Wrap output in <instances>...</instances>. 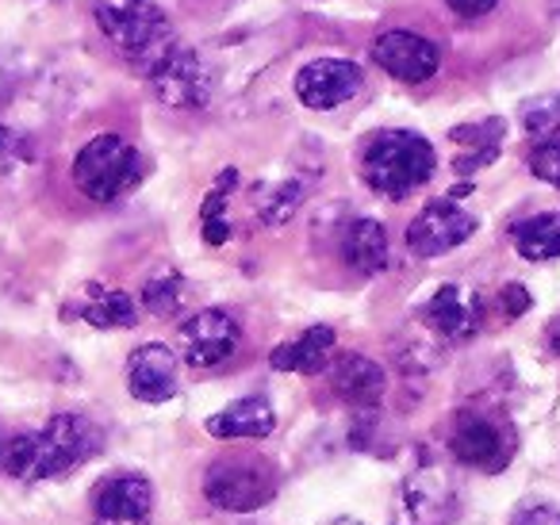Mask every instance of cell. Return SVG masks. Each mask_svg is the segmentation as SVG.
I'll return each mask as SVG.
<instances>
[{
	"mask_svg": "<svg viewBox=\"0 0 560 525\" xmlns=\"http://www.w3.org/2000/svg\"><path fill=\"white\" fill-rule=\"evenodd\" d=\"M104 445V433L85 415H55L43 430L20 433L0 448V468L16 479H58L93 460Z\"/></svg>",
	"mask_w": 560,
	"mask_h": 525,
	"instance_id": "1",
	"label": "cell"
},
{
	"mask_svg": "<svg viewBox=\"0 0 560 525\" xmlns=\"http://www.w3.org/2000/svg\"><path fill=\"white\" fill-rule=\"evenodd\" d=\"M93 20L104 39L139 73H150L177 47L170 16L154 0H93Z\"/></svg>",
	"mask_w": 560,
	"mask_h": 525,
	"instance_id": "2",
	"label": "cell"
},
{
	"mask_svg": "<svg viewBox=\"0 0 560 525\" xmlns=\"http://www.w3.org/2000/svg\"><path fill=\"white\" fill-rule=\"evenodd\" d=\"M438 170V154L430 147V139H422L419 131H404L392 127L369 139L365 154H361V177L376 196L388 200H404V196L419 192Z\"/></svg>",
	"mask_w": 560,
	"mask_h": 525,
	"instance_id": "3",
	"label": "cell"
},
{
	"mask_svg": "<svg viewBox=\"0 0 560 525\" xmlns=\"http://www.w3.org/2000/svg\"><path fill=\"white\" fill-rule=\"evenodd\" d=\"M142 180V158L124 135H96L73 158V185L96 203H116Z\"/></svg>",
	"mask_w": 560,
	"mask_h": 525,
	"instance_id": "4",
	"label": "cell"
},
{
	"mask_svg": "<svg viewBox=\"0 0 560 525\" xmlns=\"http://www.w3.org/2000/svg\"><path fill=\"white\" fill-rule=\"evenodd\" d=\"M203 494H208V502L215 510L249 514V510H261L272 502V494H277V468L257 453L223 456L203 476Z\"/></svg>",
	"mask_w": 560,
	"mask_h": 525,
	"instance_id": "5",
	"label": "cell"
},
{
	"mask_svg": "<svg viewBox=\"0 0 560 525\" xmlns=\"http://www.w3.org/2000/svg\"><path fill=\"white\" fill-rule=\"evenodd\" d=\"M450 453L457 456V464H465V468L495 476L514 456V430L495 415L460 410L450 430Z\"/></svg>",
	"mask_w": 560,
	"mask_h": 525,
	"instance_id": "6",
	"label": "cell"
},
{
	"mask_svg": "<svg viewBox=\"0 0 560 525\" xmlns=\"http://www.w3.org/2000/svg\"><path fill=\"white\" fill-rule=\"evenodd\" d=\"M147 78H150V93L158 96V104H165V108H173V112L208 108L211 89H215V78H211L208 62H203L196 50H185V47H173Z\"/></svg>",
	"mask_w": 560,
	"mask_h": 525,
	"instance_id": "7",
	"label": "cell"
},
{
	"mask_svg": "<svg viewBox=\"0 0 560 525\" xmlns=\"http://www.w3.org/2000/svg\"><path fill=\"white\" fill-rule=\"evenodd\" d=\"M476 234V215L453 200H430L407 226V249L415 257H442Z\"/></svg>",
	"mask_w": 560,
	"mask_h": 525,
	"instance_id": "8",
	"label": "cell"
},
{
	"mask_svg": "<svg viewBox=\"0 0 560 525\" xmlns=\"http://www.w3.org/2000/svg\"><path fill=\"white\" fill-rule=\"evenodd\" d=\"M365 85V73L350 58H315L296 73L292 89H296L300 104L312 112H335L350 104Z\"/></svg>",
	"mask_w": 560,
	"mask_h": 525,
	"instance_id": "9",
	"label": "cell"
},
{
	"mask_svg": "<svg viewBox=\"0 0 560 525\" xmlns=\"http://www.w3.org/2000/svg\"><path fill=\"white\" fill-rule=\"evenodd\" d=\"M242 346V326L231 311L203 307L180 326V349L192 369H219Z\"/></svg>",
	"mask_w": 560,
	"mask_h": 525,
	"instance_id": "10",
	"label": "cell"
},
{
	"mask_svg": "<svg viewBox=\"0 0 560 525\" xmlns=\"http://www.w3.org/2000/svg\"><path fill=\"white\" fill-rule=\"evenodd\" d=\"M373 62L404 85H422L442 70V50L419 32H384L373 43Z\"/></svg>",
	"mask_w": 560,
	"mask_h": 525,
	"instance_id": "11",
	"label": "cell"
},
{
	"mask_svg": "<svg viewBox=\"0 0 560 525\" xmlns=\"http://www.w3.org/2000/svg\"><path fill=\"white\" fill-rule=\"evenodd\" d=\"M127 392L139 402H165L177 395V353L162 341H147L127 357Z\"/></svg>",
	"mask_w": 560,
	"mask_h": 525,
	"instance_id": "12",
	"label": "cell"
},
{
	"mask_svg": "<svg viewBox=\"0 0 560 525\" xmlns=\"http://www.w3.org/2000/svg\"><path fill=\"white\" fill-rule=\"evenodd\" d=\"M427 323L442 334L445 341H465L480 330L483 323V303L476 292L468 288H457V284H442L434 292V300L427 303Z\"/></svg>",
	"mask_w": 560,
	"mask_h": 525,
	"instance_id": "13",
	"label": "cell"
},
{
	"mask_svg": "<svg viewBox=\"0 0 560 525\" xmlns=\"http://www.w3.org/2000/svg\"><path fill=\"white\" fill-rule=\"evenodd\" d=\"M272 430H277V410L261 395L234 399L219 415L208 418V433L219 441H265Z\"/></svg>",
	"mask_w": 560,
	"mask_h": 525,
	"instance_id": "14",
	"label": "cell"
},
{
	"mask_svg": "<svg viewBox=\"0 0 560 525\" xmlns=\"http://www.w3.org/2000/svg\"><path fill=\"white\" fill-rule=\"evenodd\" d=\"M330 387L338 399H346L350 407H376L384 399L388 376L384 369L365 353H342L330 364Z\"/></svg>",
	"mask_w": 560,
	"mask_h": 525,
	"instance_id": "15",
	"label": "cell"
},
{
	"mask_svg": "<svg viewBox=\"0 0 560 525\" xmlns=\"http://www.w3.org/2000/svg\"><path fill=\"white\" fill-rule=\"evenodd\" d=\"M154 506V487L147 476H108L101 487L93 491V514L96 517H150Z\"/></svg>",
	"mask_w": 560,
	"mask_h": 525,
	"instance_id": "16",
	"label": "cell"
},
{
	"mask_svg": "<svg viewBox=\"0 0 560 525\" xmlns=\"http://www.w3.org/2000/svg\"><path fill=\"white\" fill-rule=\"evenodd\" d=\"M342 261L346 269L361 277H376L388 269V231L381 219H353L342 234Z\"/></svg>",
	"mask_w": 560,
	"mask_h": 525,
	"instance_id": "17",
	"label": "cell"
},
{
	"mask_svg": "<svg viewBox=\"0 0 560 525\" xmlns=\"http://www.w3.org/2000/svg\"><path fill=\"white\" fill-rule=\"evenodd\" d=\"M330 349H335V330L330 326H307L300 338L284 341L269 353V364L277 372H300V376H312L323 364L330 361Z\"/></svg>",
	"mask_w": 560,
	"mask_h": 525,
	"instance_id": "18",
	"label": "cell"
},
{
	"mask_svg": "<svg viewBox=\"0 0 560 525\" xmlns=\"http://www.w3.org/2000/svg\"><path fill=\"white\" fill-rule=\"evenodd\" d=\"M511 242L522 261H557L560 257V211H541L511 226Z\"/></svg>",
	"mask_w": 560,
	"mask_h": 525,
	"instance_id": "19",
	"label": "cell"
},
{
	"mask_svg": "<svg viewBox=\"0 0 560 525\" xmlns=\"http://www.w3.org/2000/svg\"><path fill=\"white\" fill-rule=\"evenodd\" d=\"M78 315L85 318L89 326H96V330H127V326L139 323L135 300L127 292H116V288H89Z\"/></svg>",
	"mask_w": 560,
	"mask_h": 525,
	"instance_id": "20",
	"label": "cell"
},
{
	"mask_svg": "<svg viewBox=\"0 0 560 525\" xmlns=\"http://www.w3.org/2000/svg\"><path fill=\"white\" fill-rule=\"evenodd\" d=\"M503 135H506L503 119H483V124H472V127H457L453 139L468 142V154H460L457 162H453V170H457L460 177H468V173L491 165L499 154V147H503Z\"/></svg>",
	"mask_w": 560,
	"mask_h": 525,
	"instance_id": "21",
	"label": "cell"
},
{
	"mask_svg": "<svg viewBox=\"0 0 560 525\" xmlns=\"http://www.w3.org/2000/svg\"><path fill=\"white\" fill-rule=\"evenodd\" d=\"M142 307L158 318H173L185 307V277L177 269H162L142 284Z\"/></svg>",
	"mask_w": 560,
	"mask_h": 525,
	"instance_id": "22",
	"label": "cell"
},
{
	"mask_svg": "<svg viewBox=\"0 0 560 525\" xmlns=\"http://www.w3.org/2000/svg\"><path fill=\"white\" fill-rule=\"evenodd\" d=\"M522 131L534 142L557 139L560 131V93H541L522 104Z\"/></svg>",
	"mask_w": 560,
	"mask_h": 525,
	"instance_id": "23",
	"label": "cell"
},
{
	"mask_svg": "<svg viewBox=\"0 0 560 525\" xmlns=\"http://www.w3.org/2000/svg\"><path fill=\"white\" fill-rule=\"evenodd\" d=\"M304 196H307V185H304V180H296V177L284 180V185H277L261 200V223H269V226L289 223V219L300 211V203H304Z\"/></svg>",
	"mask_w": 560,
	"mask_h": 525,
	"instance_id": "24",
	"label": "cell"
},
{
	"mask_svg": "<svg viewBox=\"0 0 560 525\" xmlns=\"http://www.w3.org/2000/svg\"><path fill=\"white\" fill-rule=\"evenodd\" d=\"M529 173L549 188H560V139H541L529 147Z\"/></svg>",
	"mask_w": 560,
	"mask_h": 525,
	"instance_id": "25",
	"label": "cell"
},
{
	"mask_svg": "<svg viewBox=\"0 0 560 525\" xmlns=\"http://www.w3.org/2000/svg\"><path fill=\"white\" fill-rule=\"evenodd\" d=\"M511 525H560V510L549 502H526V506L514 510Z\"/></svg>",
	"mask_w": 560,
	"mask_h": 525,
	"instance_id": "26",
	"label": "cell"
},
{
	"mask_svg": "<svg viewBox=\"0 0 560 525\" xmlns=\"http://www.w3.org/2000/svg\"><path fill=\"white\" fill-rule=\"evenodd\" d=\"M529 303H534V295L526 292V284H506L499 292V307H503L506 318H522L529 311Z\"/></svg>",
	"mask_w": 560,
	"mask_h": 525,
	"instance_id": "27",
	"label": "cell"
},
{
	"mask_svg": "<svg viewBox=\"0 0 560 525\" xmlns=\"http://www.w3.org/2000/svg\"><path fill=\"white\" fill-rule=\"evenodd\" d=\"M32 142L20 131H12L9 124H0V162H12V158H32Z\"/></svg>",
	"mask_w": 560,
	"mask_h": 525,
	"instance_id": "28",
	"label": "cell"
},
{
	"mask_svg": "<svg viewBox=\"0 0 560 525\" xmlns=\"http://www.w3.org/2000/svg\"><path fill=\"white\" fill-rule=\"evenodd\" d=\"M445 4H450L453 16H460V20H480V16H488V12H495L499 0H445Z\"/></svg>",
	"mask_w": 560,
	"mask_h": 525,
	"instance_id": "29",
	"label": "cell"
},
{
	"mask_svg": "<svg viewBox=\"0 0 560 525\" xmlns=\"http://www.w3.org/2000/svg\"><path fill=\"white\" fill-rule=\"evenodd\" d=\"M93 525H150V517H96Z\"/></svg>",
	"mask_w": 560,
	"mask_h": 525,
	"instance_id": "30",
	"label": "cell"
},
{
	"mask_svg": "<svg viewBox=\"0 0 560 525\" xmlns=\"http://www.w3.org/2000/svg\"><path fill=\"white\" fill-rule=\"evenodd\" d=\"M549 346H552V353H557V357H560V326H557V330H552V338H549Z\"/></svg>",
	"mask_w": 560,
	"mask_h": 525,
	"instance_id": "31",
	"label": "cell"
},
{
	"mask_svg": "<svg viewBox=\"0 0 560 525\" xmlns=\"http://www.w3.org/2000/svg\"><path fill=\"white\" fill-rule=\"evenodd\" d=\"M330 525H361L358 517H338V522H330Z\"/></svg>",
	"mask_w": 560,
	"mask_h": 525,
	"instance_id": "32",
	"label": "cell"
},
{
	"mask_svg": "<svg viewBox=\"0 0 560 525\" xmlns=\"http://www.w3.org/2000/svg\"><path fill=\"white\" fill-rule=\"evenodd\" d=\"M0 448H4V441H0Z\"/></svg>",
	"mask_w": 560,
	"mask_h": 525,
	"instance_id": "33",
	"label": "cell"
}]
</instances>
